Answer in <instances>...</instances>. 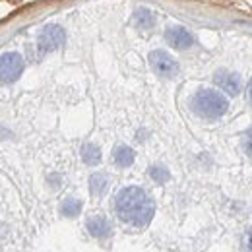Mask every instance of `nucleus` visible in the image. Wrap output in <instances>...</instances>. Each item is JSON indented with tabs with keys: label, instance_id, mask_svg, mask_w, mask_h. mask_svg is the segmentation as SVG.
<instances>
[{
	"label": "nucleus",
	"instance_id": "9",
	"mask_svg": "<svg viewBox=\"0 0 252 252\" xmlns=\"http://www.w3.org/2000/svg\"><path fill=\"white\" fill-rule=\"evenodd\" d=\"M132 26H136L138 30H152L156 26V16L152 10L148 8H138L132 14Z\"/></svg>",
	"mask_w": 252,
	"mask_h": 252
},
{
	"label": "nucleus",
	"instance_id": "17",
	"mask_svg": "<svg viewBox=\"0 0 252 252\" xmlns=\"http://www.w3.org/2000/svg\"><path fill=\"white\" fill-rule=\"evenodd\" d=\"M245 95H247V101L252 105V78L249 80V84H247V88H245Z\"/></svg>",
	"mask_w": 252,
	"mask_h": 252
},
{
	"label": "nucleus",
	"instance_id": "5",
	"mask_svg": "<svg viewBox=\"0 0 252 252\" xmlns=\"http://www.w3.org/2000/svg\"><path fill=\"white\" fill-rule=\"evenodd\" d=\"M150 66L152 70L158 74L159 78H165V80H173L179 76V63L175 61L173 55H169L167 51H152L150 53Z\"/></svg>",
	"mask_w": 252,
	"mask_h": 252
},
{
	"label": "nucleus",
	"instance_id": "16",
	"mask_svg": "<svg viewBox=\"0 0 252 252\" xmlns=\"http://www.w3.org/2000/svg\"><path fill=\"white\" fill-rule=\"evenodd\" d=\"M245 152L252 158V126L247 130V134H245Z\"/></svg>",
	"mask_w": 252,
	"mask_h": 252
},
{
	"label": "nucleus",
	"instance_id": "3",
	"mask_svg": "<svg viewBox=\"0 0 252 252\" xmlns=\"http://www.w3.org/2000/svg\"><path fill=\"white\" fill-rule=\"evenodd\" d=\"M66 43V33L59 24H49L45 26L39 35H37V51L39 55H47V53H55L59 51Z\"/></svg>",
	"mask_w": 252,
	"mask_h": 252
},
{
	"label": "nucleus",
	"instance_id": "8",
	"mask_svg": "<svg viewBox=\"0 0 252 252\" xmlns=\"http://www.w3.org/2000/svg\"><path fill=\"white\" fill-rule=\"evenodd\" d=\"M86 227H88L90 235L95 237V239H107L113 233L111 223H109L107 218H103V216H92L90 220L86 221Z\"/></svg>",
	"mask_w": 252,
	"mask_h": 252
},
{
	"label": "nucleus",
	"instance_id": "10",
	"mask_svg": "<svg viewBox=\"0 0 252 252\" xmlns=\"http://www.w3.org/2000/svg\"><path fill=\"white\" fill-rule=\"evenodd\" d=\"M134 159H136V154H134V150L130 148V146H125V144H121V146H117L115 150H113V161H115V165L117 167H130L132 163H134Z\"/></svg>",
	"mask_w": 252,
	"mask_h": 252
},
{
	"label": "nucleus",
	"instance_id": "12",
	"mask_svg": "<svg viewBox=\"0 0 252 252\" xmlns=\"http://www.w3.org/2000/svg\"><path fill=\"white\" fill-rule=\"evenodd\" d=\"M82 159H84V163L86 165H99V161H101V150H99V146H95V144H84L82 146Z\"/></svg>",
	"mask_w": 252,
	"mask_h": 252
},
{
	"label": "nucleus",
	"instance_id": "14",
	"mask_svg": "<svg viewBox=\"0 0 252 252\" xmlns=\"http://www.w3.org/2000/svg\"><path fill=\"white\" fill-rule=\"evenodd\" d=\"M150 177L159 183V185H163V183H167L169 181V171H167V167H163V165H154V167H150Z\"/></svg>",
	"mask_w": 252,
	"mask_h": 252
},
{
	"label": "nucleus",
	"instance_id": "4",
	"mask_svg": "<svg viewBox=\"0 0 252 252\" xmlns=\"http://www.w3.org/2000/svg\"><path fill=\"white\" fill-rule=\"evenodd\" d=\"M26 61L20 53H4L0 55V84L8 86L20 80V76L24 74Z\"/></svg>",
	"mask_w": 252,
	"mask_h": 252
},
{
	"label": "nucleus",
	"instance_id": "15",
	"mask_svg": "<svg viewBox=\"0 0 252 252\" xmlns=\"http://www.w3.org/2000/svg\"><path fill=\"white\" fill-rule=\"evenodd\" d=\"M241 249H243V252H252V227L243 235V239H241Z\"/></svg>",
	"mask_w": 252,
	"mask_h": 252
},
{
	"label": "nucleus",
	"instance_id": "11",
	"mask_svg": "<svg viewBox=\"0 0 252 252\" xmlns=\"http://www.w3.org/2000/svg\"><path fill=\"white\" fill-rule=\"evenodd\" d=\"M109 189V179H107V175H103V173H94L92 177H90V192L94 194V196H103L105 192Z\"/></svg>",
	"mask_w": 252,
	"mask_h": 252
},
{
	"label": "nucleus",
	"instance_id": "13",
	"mask_svg": "<svg viewBox=\"0 0 252 252\" xmlns=\"http://www.w3.org/2000/svg\"><path fill=\"white\" fill-rule=\"evenodd\" d=\"M82 212V202L78 198H66L61 204V214L64 218H76Z\"/></svg>",
	"mask_w": 252,
	"mask_h": 252
},
{
	"label": "nucleus",
	"instance_id": "2",
	"mask_svg": "<svg viewBox=\"0 0 252 252\" xmlns=\"http://www.w3.org/2000/svg\"><path fill=\"white\" fill-rule=\"evenodd\" d=\"M190 109L200 119L216 121V119H221L229 111V99L220 92H216V90L202 88L190 97Z\"/></svg>",
	"mask_w": 252,
	"mask_h": 252
},
{
	"label": "nucleus",
	"instance_id": "7",
	"mask_svg": "<svg viewBox=\"0 0 252 252\" xmlns=\"http://www.w3.org/2000/svg\"><path fill=\"white\" fill-rule=\"evenodd\" d=\"M214 84L220 88L223 94L231 95V97L239 95L241 90H243L241 76L237 72H229V70H218L216 76H214Z\"/></svg>",
	"mask_w": 252,
	"mask_h": 252
},
{
	"label": "nucleus",
	"instance_id": "6",
	"mask_svg": "<svg viewBox=\"0 0 252 252\" xmlns=\"http://www.w3.org/2000/svg\"><path fill=\"white\" fill-rule=\"evenodd\" d=\"M165 41H167V45H171L177 51H189L196 43L194 35L183 26H169L165 30Z\"/></svg>",
	"mask_w": 252,
	"mask_h": 252
},
{
	"label": "nucleus",
	"instance_id": "1",
	"mask_svg": "<svg viewBox=\"0 0 252 252\" xmlns=\"http://www.w3.org/2000/svg\"><path fill=\"white\" fill-rule=\"evenodd\" d=\"M117 218L132 227H146L154 220L156 204L152 196L140 187H126L113 200Z\"/></svg>",
	"mask_w": 252,
	"mask_h": 252
}]
</instances>
